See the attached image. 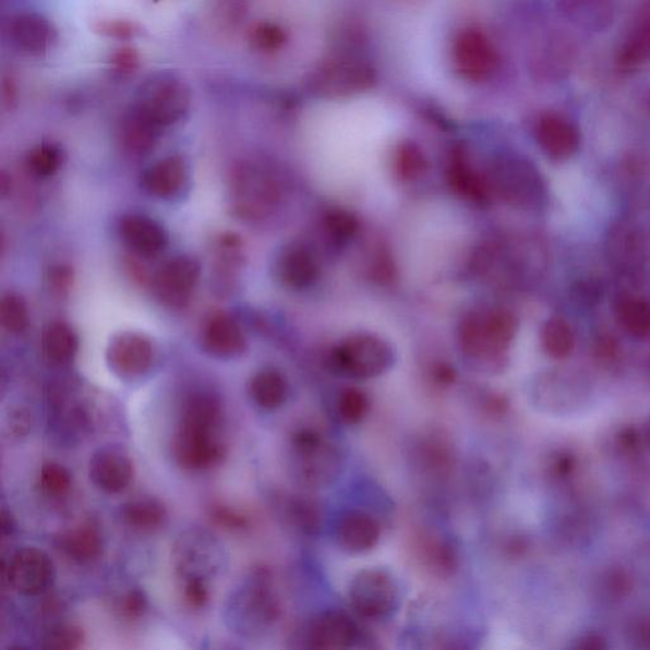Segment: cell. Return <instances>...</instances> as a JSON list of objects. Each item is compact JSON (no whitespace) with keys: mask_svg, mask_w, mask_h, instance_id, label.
<instances>
[{"mask_svg":"<svg viewBox=\"0 0 650 650\" xmlns=\"http://www.w3.org/2000/svg\"><path fill=\"white\" fill-rule=\"evenodd\" d=\"M576 460L569 454H558L555 456L551 464L552 474L555 478L564 479L570 476L571 471L575 470Z\"/></svg>","mask_w":650,"mask_h":650,"instance_id":"f5cc1de1","label":"cell"},{"mask_svg":"<svg viewBox=\"0 0 650 650\" xmlns=\"http://www.w3.org/2000/svg\"><path fill=\"white\" fill-rule=\"evenodd\" d=\"M290 470L297 483L308 491L327 490L342 477L346 458L342 448L316 428H300L291 433Z\"/></svg>","mask_w":650,"mask_h":650,"instance_id":"6da1fadb","label":"cell"},{"mask_svg":"<svg viewBox=\"0 0 650 650\" xmlns=\"http://www.w3.org/2000/svg\"><path fill=\"white\" fill-rule=\"evenodd\" d=\"M57 571L48 553L36 546L21 547L8 564L7 578L15 592L38 595L50 590Z\"/></svg>","mask_w":650,"mask_h":650,"instance_id":"8fae6325","label":"cell"},{"mask_svg":"<svg viewBox=\"0 0 650 650\" xmlns=\"http://www.w3.org/2000/svg\"><path fill=\"white\" fill-rule=\"evenodd\" d=\"M14 520L10 513L3 508L2 510V530L4 533H11L14 529Z\"/></svg>","mask_w":650,"mask_h":650,"instance_id":"6f0895ef","label":"cell"},{"mask_svg":"<svg viewBox=\"0 0 650 650\" xmlns=\"http://www.w3.org/2000/svg\"><path fill=\"white\" fill-rule=\"evenodd\" d=\"M154 361V347L149 338L134 332L121 333L111 340L107 363L113 373L128 381L148 373Z\"/></svg>","mask_w":650,"mask_h":650,"instance_id":"5bb4252c","label":"cell"},{"mask_svg":"<svg viewBox=\"0 0 650 650\" xmlns=\"http://www.w3.org/2000/svg\"><path fill=\"white\" fill-rule=\"evenodd\" d=\"M173 456L185 470L201 471L220 466L226 459L227 446L219 431L180 424L173 438Z\"/></svg>","mask_w":650,"mask_h":650,"instance_id":"9c48e42d","label":"cell"},{"mask_svg":"<svg viewBox=\"0 0 650 650\" xmlns=\"http://www.w3.org/2000/svg\"><path fill=\"white\" fill-rule=\"evenodd\" d=\"M35 425V414L27 407H14L3 420V435L11 441L27 438Z\"/></svg>","mask_w":650,"mask_h":650,"instance_id":"7bdbcfd3","label":"cell"},{"mask_svg":"<svg viewBox=\"0 0 650 650\" xmlns=\"http://www.w3.org/2000/svg\"><path fill=\"white\" fill-rule=\"evenodd\" d=\"M56 543L68 559L79 564L95 563L103 555L105 547L103 532L93 521H84L61 531Z\"/></svg>","mask_w":650,"mask_h":650,"instance_id":"44dd1931","label":"cell"},{"mask_svg":"<svg viewBox=\"0 0 650 650\" xmlns=\"http://www.w3.org/2000/svg\"><path fill=\"white\" fill-rule=\"evenodd\" d=\"M80 340L74 330L63 322H53L45 328L43 350L52 365L64 366L71 363L79 352Z\"/></svg>","mask_w":650,"mask_h":650,"instance_id":"f1b7e54d","label":"cell"},{"mask_svg":"<svg viewBox=\"0 0 650 650\" xmlns=\"http://www.w3.org/2000/svg\"><path fill=\"white\" fill-rule=\"evenodd\" d=\"M611 258L624 269L638 267L643 261V242L636 230L621 226L613 230L609 239Z\"/></svg>","mask_w":650,"mask_h":650,"instance_id":"d6a6232c","label":"cell"},{"mask_svg":"<svg viewBox=\"0 0 650 650\" xmlns=\"http://www.w3.org/2000/svg\"><path fill=\"white\" fill-rule=\"evenodd\" d=\"M210 517L215 525L228 531H244L251 526V520L233 507L226 505H214L210 508Z\"/></svg>","mask_w":650,"mask_h":650,"instance_id":"bcb514c9","label":"cell"},{"mask_svg":"<svg viewBox=\"0 0 650 650\" xmlns=\"http://www.w3.org/2000/svg\"><path fill=\"white\" fill-rule=\"evenodd\" d=\"M365 638L358 622L345 611L328 610L312 618L304 630V641L313 650H350Z\"/></svg>","mask_w":650,"mask_h":650,"instance_id":"30bf717a","label":"cell"},{"mask_svg":"<svg viewBox=\"0 0 650 650\" xmlns=\"http://www.w3.org/2000/svg\"><path fill=\"white\" fill-rule=\"evenodd\" d=\"M330 362L340 375L354 381H371L388 373L396 363V353L381 337L354 335L333 350Z\"/></svg>","mask_w":650,"mask_h":650,"instance_id":"5b68a950","label":"cell"},{"mask_svg":"<svg viewBox=\"0 0 650 650\" xmlns=\"http://www.w3.org/2000/svg\"><path fill=\"white\" fill-rule=\"evenodd\" d=\"M576 300L582 304L592 305L598 303L602 297V290L599 284L595 282H580L575 289Z\"/></svg>","mask_w":650,"mask_h":650,"instance_id":"816d5d0a","label":"cell"},{"mask_svg":"<svg viewBox=\"0 0 650 650\" xmlns=\"http://www.w3.org/2000/svg\"><path fill=\"white\" fill-rule=\"evenodd\" d=\"M120 233L125 243L136 253L152 257L166 250L168 234L159 222L148 216L131 214L123 216Z\"/></svg>","mask_w":650,"mask_h":650,"instance_id":"7402d4cb","label":"cell"},{"mask_svg":"<svg viewBox=\"0 0 650 650\" xmlns=\"http://www.w3.org/2000/svg\"><path fill=\"white\" fill-rule=\"evenodd\" d=\"M201 266L190 255H181L166 263L153 281V290L162 304L181 309L190 303L200 280Z\"/></svg>","mask_w":650,"mask_h":650,"instance_id":"4fadbf2b","label":"cell"},{"mask_svg":"<svg viewBox=\"0 0 650 650\" xmlns=\"http://www.w3.org/2000/svg\"><path fill=\"white\" fill-rule=\"evenodd\" d=\"M276 275L286 288L304 290L318 280V261L306 246L292 244L285 248L278 257Z\"/></svg>","mask_w":650,"mask_h":650,"instance_id":"ffe728a7","label":"cell"},{"mask_svg":"<svg viewBox=\"0 0 650 650\" xmlns=\"http://www.w3.org/2000/svg\"><path fill=\"white\" fill-rule=\"evenodd\" d=\"M382 525L365 509L351 508L338 517L335 541L348 555L368 554L381 543Z\"/></svg>","mask_w":650,"mask_h":650,"instance_id":"2e32d148","label":"cell"},{"mask_svg":"<svg viewBox=\"0 0 650 650\" xmlns=\"http://www.w3.org/2000/svg\"><path fill=\"white\" fill-rule=\"evenodd\" d=\"M432 381L435 383L440 388H446V386H450L456 381V373L455 370L446 363H438L435 368L432 369Z\"/></svg>","mask_w":650,"mask_h":650,"instance_id":"11a10c76","label":"cell"},{"mask_svg":"<svg viewBox=\"0 0 650 650\" xmlns=\"http://www.w3.org/2000/svg\"><path fill=\"white\" fill-rule=\"evenodd\" d=\"M347 599L360 617L370 622H384L396 615L400 607V586L388 569L363 568L348 583Z\"/></svg>","mask_w":650,"mask_h":650,"instance_id":"277c9868","label":"cell"},{"mask_svg":"<svg viewBox=\"0 0 650 650\" xmlns=\"http://www.w3.org/2000/svg\"><path fill=\"white\" fill-rule=\"evenodd\" d=\"M324 229L338 243L350 241L358 233L359 221L346 210H332L324 216Z\"/></svg>","mask_w":650,"mask_h":650,"instance_id":"b9f144b4","label":"cell"},{"mask_svg":"<svg viewBox=\"0 0 650 650\" xmlns=\"http://www.w3.org/2000/svg\"><path fill=\"white\" fill-rule=\"evenodd\" d=\"M541 344L552 359L564 360L575 350L576 339L570 325L559 316H555L544 324L541 330Z\"/></svg>","mask_w":650,"mask_h":650,"instance_id":"e575fe53","label":"cell"},{"mask_svg":"<svg viewBox=\"0 0 650 650\" xmlns=\"http://www.w3.org/2000/svg\"><path fill=\"white\" fill-rule=\"evenodd\" d=\"M428 169V160L418 146L407 143L400 145L394 157V170L399 180L410 182L420 178Z\"/></svg>","mask_w":650,"mask_h":650,"instance_id":"74e56055","label":"cell"},{"mask_svg":"<svg viewBox=\"0 0 650 650\" xmlns=\"http://www.w3.org/2000/svg\"><path fill=\"white\" fill-rule=\"evenodd\" d=\"M494 195L515 207L530 208L544 198L543 178L531 162L518 158H501L488 170Z\"/></svg>","mask_w":650,"mask_h":650,"instance_id":"52a82bcc","label":"cell"},{"mask_svg":"<svg viewBox=\"0 0 650 650\" xmlns=\"http://www.w3.org/2000/svg\"><path fill=\"white\" fill-rule=\"evenodd\" d=\"M631 578L623 568L610 570L606 577V590L615 599H623L631 591Z\"/></svg>","mask_w":650,"mask_h":650,"instance_id":"681fc988","label":"cell"},{"mask_svg":"<svg viewBox=\"0 0 650 650\" xmlns=\"http://www.w3.org/2000/svg\"><path fill=\"white\" fill-rule=\"evenodd\" d=\"M289 383L280 371L266 369L255 374L250 394L255 405L265 410L280 409L289 398Z\"/></svg>","mask_w":650,"mask_h":650,"instance_id":"83f0119b","label":"cell"},{"mask_svg":"<svg viewBox=\"0 0 650 650\" xmlns=\"http://www.w3.org/2000/svg\"><path fill=\"white\" fill-rule=\"evenodd\" d=\"M281 611L269 576L261 570L231 592L224 607V622L239 637L258 638L280 621Z\"/></svg>","mask_w":650,"mask_h":650,"instance_id":"3957f363","label":"cell"},{"mask_svg":"<svg viewBox=\"0 0 650 650\" xmlns=\"http://www.w3.org/2000/svg\"><path fill=\"white\" fill-rule=\"evenodd\" d=\"M370 399L365 392L348 386L340 390L336 401V414L340 423L347 428H354L363 421L370 413Z\"/></svg>","mask_w":650,"mask_h":650,"instance_id":"8d00e7d4","label":"cell"},{"mask_svg":"<svg viewBox=\"0 0 650 650\" xmlns=\"http://www.w3.org/2000/svg\"><path fill=\"white\" fill-rule=\"evenodd\" d=\"M278 510L286 523L306 537H316L323 529L324 514L318 499L311 494H285Z\"/></svg>","mask_w":650,"mask_h":650,"instance_id":"cb8c5ba5","label":"cell"},{"mask_svg":"<svg viewBox=\"0 0 650 650\" xmlns=\"http://www.w3.org/2000/svg\"><path fill=\"white\" fill-rule=\"evenodd\" d=\"M172 556L181 582L188 579L210 582L222 570L226 562L220 541L212 532L197 528L181 532L174 541Z\"/></svg>","mask_w":650,"mask_h":650,"instance_id":"8992f818","label":"cell"},{"mask_svg":"<svg viewBox=\"0 0 650 650\" xmlns=\"http://www.w3.org/2000/svg\"><path fill=\"white\" fill-rule=\"evenodd\" d=\"M157 125L146 118L141 111L136 110L129 116L123 123V142L128 149L135 154L149 152L156 143Z\"/></svg>","mask_w":650,"mask_h":650,"instance_id":"d590c367","label":"cell"},{"mask_svg":"<svg viewBox=\"0 0 650 650\" xmlns=\"http://www.w3.org/2000/svg\"><path fill=\"white\" fill-rule=\"evenodd\" d=\"M617 446L625 454L636 455L640 450V436L636 429L626 428L618 432Z\"/></svg>","mask_w":650,"mask_h":650,"instance_id":"f907efd6","label":"cell"},{"mask_svg":"<svg viewBox=\"0 0 650 650\" xmlns=\"http://www.w3.org/2000/svg\"><path fill=\"white\" fill-rule=\"evenodd\" d=\"M61 156L56 146L43 144L36 146L27 156V168L37 177H50L60 167Z\"/></svg>","mask_w":650,"mask_h":650,"instance_id":"ee69618b","label":"cell"},{"mask_svg":"<svg viewBox=\"0 0 650 650\" xmlns=\"http://www.w3.org/2000/svg\"><path fill=\"white\" fill-rule=\"evenodd\" d=\"M134 461L119 445L100 447L89 461V478L98 490L108 494L127 491L134 481Z\"/></svg>","mask_w":650,"mask_h":650,"instance_id":"9a60e30c","label":"cell"},{"mask_svg":"<svg viewBox=\"0 0 650 650\" xmlns=\"http://www.w3.org/2000/svg\"><path fill=\"white\" fill-rule=\"evenodd\" d=\"M626 639L631 648L650 650V615L634 621L626 630Z\"/></svg>","mask_w":650,"mask_h":650,"instance_id":"c3c4849f","label":"cell"},{"mask_svg":"<svg viewBox=\"0 0 650 650\" xmlns=\"http://www.w3.org/2000/svg\"><path fill=\"white\" fill-rule=\"evenodd\" d=\"M0 323L12 335H20L25 330L28 324L26 301L15 293H8L0 301Z\"/></svg>","mask_w":650,"mask_h":650,"instance_id":"f35d334b","label":"cell"},{"mask_svg":"<svg viewBox=\"0 0 650 650\" xmlns=\"http://www.w3.org/2000/svg\"><path fill=\"white\" fill-rule=\"evenodd\" d=\"M450 188L462 198L479 205L490 203L493 191L488 178L471 167L467 154L455 151L447 168Z\"/></svg>","mask_w":650,"mask_h":650,"instance_id":"603a6c76","label":"cell"},{"mask_svg":"<svg viewBox=\"0 0 650 650\" xmlns=\"http://www.w3.org/2000/svg\"><path fill=\"white\" fill-rule=\"evenodd\" d=\"M189 181L188 162L181 157H168L154 165L144 177V185L151 195L173 198Z\"/></svg>","mask_w":650,"mask_h":650,"instance_id":"484cf974","label":"cell"},{"mask_svg":"<svg viewBox=\"0 0 650 650\" xmlns=\"http://www.w3.org/2000/svg\"><path fill=\"white\" fill-rule=\"evenodd\" d=\"M617 321L634 338L650 336V304L645 299L626 298L617 305Z\"/></svg>","mask_w":650,"mask_h":650,"instance_id":"836d02e7","label":"cell"},{"mask_svg":"<svg viewBox=\"0 0 650 650\" xmlns=\"http://www.w3.org/2000/svg\"><path fill=\"white\" fill-rule=\"evenodd\" d=\"M204 350L218 359H236L246 348L244 333L226 313H215L206 320L201 333Z\"/></svg>","mask_w":650,"mask_h":650,"instance_id":"d6986e66","label":"cell"},{"mask_svg":"<svg viewBox=\"0 0 650 650\" xmlns=\"http://www.w3.org/2000/svg\"><path fill=\"white\" fill-rule=\"evenodd\" d=\"M72 474L58 462H45L40 473L41 490L50 497H63L71 492Z\"/></svg>","mask_w":650,"mask_h":650,"instance_id":"60d3db41","label":"cell"},{"mask_svg":"<svg viewBox=\"0 0 650 650\" xmlns=\"http://www.w3.org/2000/svg\"><path fill=\"white\" fill-rule=\"evenodd\" d=\"M539 143L549 157L567 159L576 152L578 137L567 123L549 119L539 128Z\"/></svg>","mask_w":650,"mask_h":650,"instance_id":"1f68e13d","label":"cell"},{"mask_svg":"<svg viewBox=\"0 0 650 650\" xmlns=\"http://www.w3.org/2000/svg\"><path fill=\"white\" fill-rule=\"evenodd\" d=\"M222 421L221 401L212 394H193L184 404L181 424L220 432Z\"/></svg>","mask_w":650,"mask_h":650,"instance_id":"f546056e","label":"cell"},{"mask_svg":"<svg viewBox=\"0 0 650 650\" xmlns=\"http://www.w3.org/2000/svg\"><path fill=\"white\" fill-rule=\"evenodd\" d=\"M233 200L239 215L248 219L265 218L278 201V189L273 178L263 170L243 167L233 181Z\"/></svg>","mask_w":650,"mask_h":650,"instance_id":"7c38bea8","label":"cell"},{"mask_svg":"<svg viewBox=\"0 0 650 650\" xmlns=\"http://www.w3.org/2000/svg\"><path fill=\"white\" fill-rule=\"evenodd\" d=\"M191 95L177 75L159 73L141 85L137 110L158 128L173 125L188 113Z\"/></svg>","mask_w":650,"mask_h":650,"instance_id":"ba28073f","label":"cell"},{"mask_svg":"<svg viewBox=\"0 0 650 650\" xmlns=\"http://www.w3.org/2000/svg\"><path fill=\"white\" fill-rule=\"evenodd\" d=\"M413 459L422 474L435 481H445L456 468L455 446L444 432L428 431L416 440Z\"/></svg>","mask_w":650,"mask_h":650,"instance_id":"ac0fdd59","label":"cell"},{"mask_svg":"<svg viewBox=\"0 0 650 650\" xmlns=\"http://www.w3.org/2000/svg\"><path fill=\"white\" fill-rule=\"evenodd\" d=\"M571 648L576 650H605L609 648V645L601 634L588 633L585 634V636L579 637Z\"/></svg>","mask_w":650,"mask_h":650,"instance_id":"db71d44e","label":"cell"},{"mask_svg":"<svg viewBox=\"0 0 650 650\" xmlns=\"http://www.w3.org/2000/svg\"><path fill=\"white\" fill-rule=\"evenodd\" d=\"M535 405L547 413H562L564 409L575 408L582 400L578 385L568 383L562 375H546L533 388Z\"/></svg>","mask_w":650,"mask_h":650,"instance_id":"4316f807","label":"cell"},{"mask_svg":"<svg viewBox=\"0 0 650 650\" xmlns=\"http://www.w3.org/2000/svg\"><path fill=\"white\" fill-rule=\"evenodd\" d=\"M84 643V631L76 624H59L45 634L43 648L49 650H75Z\"/></svg>","mask_w":650,"mask_h":650,"instance_id":"ab89813d","label":"cell"},{"mask_svg":"<svg viewBox=\"0 0 650 650\" xmlns=\"http://www.w3.org/2000/svg\"><path fill=\"white\" fill-rule=\"evenodd\" d=\"M122 518L131 529L149 532L165 526L168 510L165 503L158 498L141 497L122 506Z\"/></svg>","mask_w":650,"mask_h":650,"instance_id":"4dcf8cb0","label":"cell"},{"mask_svg":"<svg viewBox=\"0 0 650 650\" xmlns=\"http://www.w3.org/2000/svg\"><path fill=\"white\" fill-rule=\"evenodd\" d=\"M420 567L433 578L450 579L460 569V553L450 539L436 531H422L413 540Z\"/></svg>","mask_w":650,"mask_h":650,"instance_id":"e0dca14e","label":"cell"},{"mask_svg":"<svg viewBox=\"0 0 650 650\" xmlns=\"http://www.w3.org/2000/svg\"><path fill=\"white\" fill-rule=\"evenodd\" d=\"M149 609L148 598L141 588H131L123 593L118 602V611L122 618L128 622H136L142 618Z\"/></svg>","mask_w":650,"mask_h":650,"instance_id":"f6af8a7d","label":"cell"},{"mask_svg":"<svg viewBox=\"0 0 650 650\" xmlns=\"http://www.w3.org/2000/svg\"><path fill=\"white\" fill-rule=\"evenodd\" d=\"M182 590L184 601L189 603L192 609H204L210 602L212 593L208 582L201 579L182 580Z\"/></svg>","mask_w":650,"mask_h":650,"instance_id":"7dc6e473","label":"cell"},{"mask_svg":"<svg viewBox=\"0 0 650 650\" xmlns=\"http://www.w3.org/2000/svg\"><path fill=\"white\" fill-rule=\"evenodd\" d=\"M645 438H646L647 445L650 447V418L646 424Z\"/></svg>","mask_w":650,"mask_h":650,"instance_id":"680465c9","label":"cell"},{"mask_svg":"<svg viewBox=\"0 0 650 650\" xmlns=\"http://www.w3.org/2000/svg\"><path fill=\"white\" fill-rule=\"evenodd\" d=\"M51 281H52L53 286H56L57 290H59V291L67 290L69 288V285L72 284L71 269L61 267V266L58 268H53L52 275H51Z\"/></svg>","mask_w":650,"mask_h":650,"instance_id":"9f6ffc18","label":"cell"},{"mask_svg":"<svg viewBox=\"0 0 650 650\" xmlns=\"http://www.w3.org/2000/svg\"><path fill=\"white\" fill-rule=\"evenodd\" d=\"M14 46L28 56H41L57 40L56 29L40 15L22 14L14 19L10 27Z\"/></svg>","mask_w":650,"mask_h":650,"instance_id":"d4e9b609","label":"cell"},{"mask_svg":"<svg viewBox=\"0 0 650 650\" xmlns=\"http://www.w3.org/2000/svg\"><path fill=\"white\" fill-rule=\"evenodd\" d=\"M516 333L513 313L505 309H476L460 323V350L476 366L493 371L502 366Z\"/></svg>","mask_w":650,"mask_h":650,"instance_id":"7a4b0ae2","label":"cell"}]
</instances>
